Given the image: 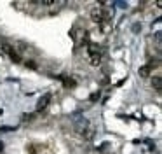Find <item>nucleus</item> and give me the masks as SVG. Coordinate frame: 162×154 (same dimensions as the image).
<instances>
[{"label": "nucleus", "mask_w": 162, "mask_h": 154, "mask_svg": "<svg viewBox=\"0 0 162 154\" xmlns=\"http://www.w3.org/2000/svg\"><path fill=\"white\" fill-rule=\"evenodd\" d=\"M2 49H4V51H5V53H7V54L10 56V60H14V62H21L19 54H18V53L14 51V49L10 47L9 44H4V46H2Z\"/></svg>", "instance_id": "nucleus-1"}, {"label": "nucleus", "mask_w": 162, "mask_h": 154, "mask_svg": "<svg viewBox=\"0 0 162 154\" xmlns=\"http://www.w3.org/2000/svg\"><path fill=\"white\" fill-rule=\"evenodd\" d=\"M91 60H92V63H98L100 60H101V54H100V51L96 53V51H94V47H91Z\"/></svg>", "instance_id": "nucleus-2"}, {"label": "nucleus", "mask_w": 162, "mask_h": 154, "mask_svg": "<svg viewBox=\"0 0 162 154\" xmlns=\"http://www.w3.org/2000/svg\"><path fill=\"white\" fill-rule=\"evenodd\" d=\"M152 84L155 86V89H157V91H161V77H155V79H152Z\"/></svg>", "instance_id": "nucleus-3"}]
</instances>
